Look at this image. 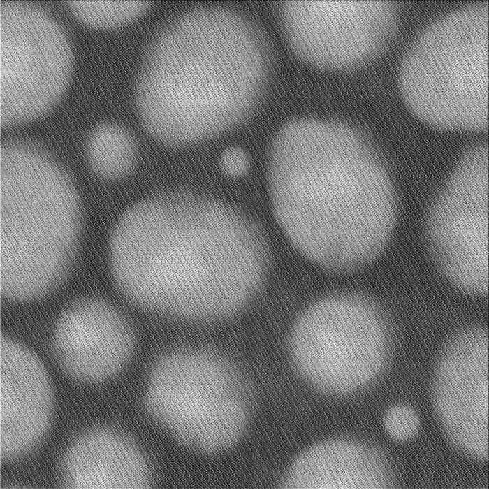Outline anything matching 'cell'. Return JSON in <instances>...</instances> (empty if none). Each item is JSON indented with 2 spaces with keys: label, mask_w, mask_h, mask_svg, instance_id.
Masks as SVG:
<instances>
[{
  "label": "cell",
  "mask_w": 489,
  "mask_h": 489,
  "mask_svg": "<svg viewBox=\"0 0 489 489\" xmlns=\"http://www.w3.org/2000/svg\"><path fill=\"white\" fill-rule=\"evenodd\" d=\"M488 154L476 145L461 156L430 207L433 257L453 284L484 296L488 288Z\"/></svg>",
  "instance_id": "9c48e42d"
},
{
  "label": "cell",
  "mask_w": 489,
  "mask_h": 489,
  "mask_svg": "<svg viewBox=\"0 0 489 489\" xmlns=\"http://www.w3.org/2000/svg\"><path fill=\"white\" fill-rule=\"evenodd\" d=\"M52 414L48 374L31 351L6 337L0 341V456L20 457L46 433Z\"/></svg>",
  "instance_id": "7c38bea8"
},
{
  "label": "cell",
  "mask_w": 489,
  "mask_h": 489,
  "mask_svg": "<svg viewBox=\"0 0 489 489\" xmlns=\"http://www.w3.org/2000/svg\"><path fill=\"white\" fill-rule=\"evenodd\" d=\"M409 110L448 131L483 130L488 122V7L479 3L437 20L408 49L400 68Z\"/></svg>",
  "instance_id": "5b68a950"
},
{
  "label": "cell",
  "mask_w": 489,
  "mask_h": 489,
  "mask_svg": "<svg viewBox=\"0 0 489 489\" xmlns=\"http://www.w3.org/2000/svg\"><path fill=\"white\" fill-rule=\"evenodd\" d=\"M147 404L175 437L206 452L233 444L249 416L247 393L234 369L221 357L200 351L161 358L151 372Z\"/></svg>",
  "instance_id": "8992f818"
},
{
  "label": "cell",
  "mask_w": 489,
  "mask_h": 489,
  "mask_svg": "<svg viewBox=\"0 0 489 489\" xmlns=\"http://www.w3.org/2000/svg\"><path fill=\"white\" fill-rule=\"evenodd\" d=\"M273 212L291 245L322 268L348 271L374 260L395 222L392 184L356 128L302 119L284 126L268 159Z\"/></svg>",
  "instance_id": "7a4b0ae2"
},
{
  "label": "cell",
  "mask_w": 489,
  "mask_h": 489,
  "mask_svg": "<svg viewBox=\"0 0 489 489\" xmlns=\"http://www.w3.org/2000/svg\"><path fill=\"white\" fill-rule=\"evenodd\" d=\"M73 66L70 41L48 10L34 3L0 5V118L5 127L50 112L68 86Z\"/></svg>",
  "instance_id": "ba28073f"
},
{
  "label": "cell",
  "mask_w": 489,
  "mask_h": 489,
  "mask_svg": "<svg viewBox=\"0 0 489 489\" xmlns=\"http://www.w3.org/2000/svg\"><path fill=\"white\" fill-rule=\"evenodd\" d=\"M147 1H68L67 6L80 21L100 28L126 25L142 16L149 8Z\"/></svg>",
  "instance_id": "2e32d148"
},
{
  "label": "cell",
  "mask_w": 489,
  "mask_h": 489,
  "mask_svg": "<svg viewBox=\"0 0 489 489\" xmlns=\"http://www.w3.org/2000/svg\"><path fill=\"white\" fill-rule=\"evenodd\" d=\"M122 293L141 308L188 319L233 315L255 298L269 265L265 237L216 198L172 190L120 215L110 240Z\"/></svg>",
  "instance_id": "6da1fadb"
},
{
  "label": "cell",
  "mask_w": 489,
  "mask_h": 489,
  "mask_svg": "<svg viewBox=\"0 0 489 489\" xmlns=\"http://www.w3.org/2000/svg\"><path fill=\"white\" fill-rule=\"evenodd\" d=\"M0 286L27 301L52 291L79 244L82 206L65 168L31 141L6 143L0 156Z\"/></svg>",
  "instance_id": "277c9868"
},
{
  "label": "cell",
  "mask_w": 489,
  "mask_h": 489,
  "mask_svg": "<svg viewBox=\"0 0 489 489\" xmlns=\"http://www.w3.org/2000/svg\"><path fill=\"white\" fill-rule=\"evenodd\" d=\"M266 73L263 43L247 20L217 7L191 9L146 50L136 92L139 119L169 146L209 139L250 115Z\"/></svg>",
  "instance_id": "3957f363"
},
{
  "label": "cell",
  "mask_w": 489,
  "mask_h": 489,
  "mask_svg": "<svg viewBox=\"0 0 489 489\" xmlns=\"http://www.w3.org/2000/svg\"><path fill=\"white\" fill-rule=\"evenodd\" d=\"M388 323L372 299L353 293L316 298L292 322L287 352L294 370L310 384L330 391L357 388L381 367Z\"/></svg>",
  "instance_id": "52a82bcc"
},
{
  "label": "cell",
  "mask_w": 489,
  "mask_h": 489,
  "mask_svg": "<svg viewBox=\"0 0 489 489\" xmlns=\"http://www.w3.org/2000/svg\"><path fill=\"white\" fill-rule=\"evenodd\" d=\"M372 455L363 448L345 442L316 444L290 466L283 488L288 489L368 488L375 485Z\"/></svg>",
  "instance_id": "5bb4252c"
},
{
  "label": "cell",
  "mask_w": 489,
  "mask_h": 489,
  "mask_svg": "<svg viewBox=\"0 0 489 489\" xmlns=\"http://www.w3.org/2000/svg\"><path fill=\"white\" fill-rule=\"evenodd\" d=\"M54 345L66 374L95 382L112 377L126 364L133 338L129 323L114 307L98 298H84L59 316Z\"/></svg>",
  "instance_id": "8fae6325"
},
{
  "label": "cell",
  "mask_w": 489,
  "mask_h": 489,
  "mask_svg": "<svg viewBox=\"0 0 489 489\" xmlns=\"http://www.w3.org/2000/svg\"><path fill=\"white\" fill-rule=\"evenodd\" d=\"M87 154L94 173L108 180L126 176L138 160L133 136L126 128L114 122L101 123L94 128L88 137Z\"/></svg>",
  "instance_id": "9a60e30c"
},
{
  "label": "cell",
  "mask_w": 489,
  "mask_h": 489,
  "mask_svg": "<svg viewBox=\"0 0 489 489\" xmlns=\"http://www.w3.org/2000/svg\"><path fill=\"white\" fill-rule=\"evenodd\" d=\"M62 470L66 484L75 489H145L151 480L140 450L110 430L89 432L72 444Z\"/></svg>",
  "instance_id": "4fadbf2b"
},
{
  "label": "cell",
  "mask_w": 489,
  "mask_h": 489,
  "mask_svg": "<svg viewBox=\"0 0 489 489\" xmlns=\"http://www.w3.org/2000/svg\"><path fill=\"white\" fill-rule=\"evenodd\" d=\"M282 16L294 50L305 61L340 68L367 60L391 38L394 5L384 1H291Z\"/></svg>",
  "instance_id": "30bf717a"
},
{
  "label": "cell",
  "mask_w": 489,
  "mask_h": 489,
  "mask_svg": "<svg viewBox=\"0 0 489 489\" xmlns=\"http://www.w3.org/2000/svg\"><path fill=\"white\" fill-rule=\"evenodd\" d=\"M249 158L242 149L230 147L221 153L219 166L221 171L232 177H238L247 173L249 168Z\"/></svg>",
  "instance_id": "e0dca14e"
}]
</instances>
